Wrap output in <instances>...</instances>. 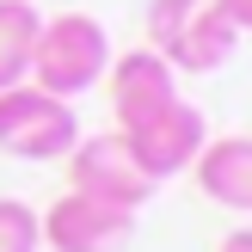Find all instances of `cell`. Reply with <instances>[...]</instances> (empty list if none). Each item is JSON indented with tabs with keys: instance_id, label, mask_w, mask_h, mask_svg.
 Listing matches in <instances>:
<instances>
[{
	"instance_id": "cell-1",
	"label": "cell",
	"mask_w": 252,
	"mask_h": 252,
	"mask_svg": "<svg viewBox=\"0 0 252 252\" xmlns=\"http://www.w3.org/2000/svg\"><path fill=\"white\" fill-rule=\"evenodd\" d=\"M111 68V37L93 12H56V19L37 25V43H31V86L56 98H80L105 80Z\"/></svg>"
},
{
	"instance_id": "cell-2",
	"label": "cell",
	"mask_w": 252,
	"mask_h": 252,
	"mask_svg": "<svg viewBox=\"0 0 252 252\" xmlns=\"http://www.w3.org/2000/svg\"><path fill=\"white\" fill-rule=\"evenodd\" d=\"M74 142H80L74 98H56L31 80L0 93V154H12V160H68Z\"/></svg>"
},
{
	"instance_id": "cell-3",
	"label": "cell",
	"mask_w": 252,
	"mask_h": 252,
	"mask_svg": "<svg viewBox=\"0 0 252 252\" xmlns=\"http://www.w3.org/2000/svg\"><path fill=\"white\" fill-rule=\"evenodd\" d=\"M117 135H123V148L135 154V166H142L154 185H166V179H179V172H191V160L203 154V142H209V123H203V111L179 93V98H166L160 111L123 123Z\"/></svg>"
},
{
	"instance_id": "cell-4",
	"label": "cell",
	"mask_w": 252,
	"mask_h": 252,
	"mask_svg": "<svg viewBox=\"0 0 252 252\" xmlns=\"http://www.w3.org/2000/svg\"><path fill=\"white\" fill-rule=\"evenodd\" d=\"M68 191H86V197H98V203H117V209H135V216H142V203L160 185L135 166V154L123 148L117 129H98V135H80V142L68 148Z\"/></svg>"
},
{
	"instance_id": "cell-5",
	"label": "cell",
	"mask_w": 252,
	"mask_h": 252,
	"mask_svg": "<svg viewBox=\"0 0 252 252\" xmlns=\"http://www.w3.org/2000/svg\"><path fill=\"white\" fill-rule=\"evenodd\" d=\"M37 240L49 252H123L135 240V209L98 203L86 191H62L49 209H37Z\"/></svg>"
},
{
	"instance_id": "cell-6",
	"label": "cell",
	"mask_w": 252,
	"mask_h": 252,
	"mask_svg": "<svg viewBox=\"0 0 252 252\" xmlns=\"http://www.w3.org/2000/svg\"><path fill=\"white\" fill-rule=\"evenodd\" d=\"M111 80V111H117V129L135 117H148V111H160L166 98H179V74H172V62L160 56V49H123L117 62L105 68Z\"/></svg>"
},
{
	"instance_id": "cell-7",
	"label": "cell",
	"mask_w": 252,
	"mask_h": 252,
	"mask_svg": "<svg viewBox=\"0 0 252 252\" xmlns=\"http://www.w3.org/2000/svg\"><path fill=\"white\" fill-rule=\"evenodd\" d=\"M191 179L216 209L252 216V135H209L191 160Z\"/></svg>"
},
{
	"instance_id": "cell-8",
	"label": "cell",
	"mask_w": 252,
	"mask_h": 252,
	"mask_svg": "<svg viewBox=\"0 0 252 252\" xmlns=\"http://www.w3.org/2000/svg\"><path fill=\"white\" fill-rule=\"evenodd\" d=\"M234 49H240V31L216 12V0H203V6L172 31V43L160 49V56L172 62V74H216V68L234 62Z\"/></svg>"
},
{
	"instance_id": "cell-9",
	"label": "cell",
	"mask_w": 252,
	"mask_h": 252,
	"mask_svg": "<svg viewBox=\"0 0 252 252\" xmlns=\"http://www.w3.org/2000/svg\"><path fill=\"white\" fill-rule=\"evenodd\" d=\"M37 25H43V12H37L31 0H0V93L19 86V80H31Z\"/></svg>"
},
{
	"instance_id": "cell-10",
	"label": "cell",
	"mask_w": 252,
	"mask_h": 252,
	"mask_svg": "<svg viewBox=\"0 0 252 252\" xmlns=\"http://www.w3.org/2000/svg\"><path fill=\"white\" fill-rule=\"evenodd\" d=\"M0 252H43L37 240V209L19 197H0Z\"/></svg>"
},
{
	"instance_id": "cell-11",
	"label": "cell",
	"mask_w": 252,
	"mask_h": 252,
	"mask_svg": "<svg viewBox=\"0 0 252 252\" xmlns=\"http://www.w3.org/2000/svg\"><path fill=\"white\" fill-rule=\"evenodd\" d=\"M203 6V0H148V12H142V31H148V49H166L172 43V31H179L191 12Z\"/></svg>"
},
{
	"instance_id": "cell-12",
	"label": "cell",
	"mask_w": 252,
	"mask_h": 252,
	"mask_svg": "<svg viewBox=\"0 0 252 252\" xmlns=\"http://www.w3.org/2000/svg\"><path fill=\"white\" fill-rule=\"evenodd\" d=\"M216 12H221L240 37H252V0H216Z\"/></svg>"
},
{
	"instance_id": "cell-13",
	"label": "cell",
	"mask_w": 252,
	"mask_h": 252,
	"mask_svg": "<svg viewBox=\"0 0 252 252\" xmlns=\"http://www.w3.org/2000/svg\"><path fill=\"white\" fill-rule=\"evenodd\" d=\"M216 252H252V228H234V234H228V240H221Z\"/></svg>"
}]
</instances>
